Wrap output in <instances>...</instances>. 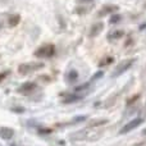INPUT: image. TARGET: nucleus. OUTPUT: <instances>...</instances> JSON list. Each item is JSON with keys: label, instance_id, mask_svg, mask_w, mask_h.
Returning a JSON list of instances; mask_svg holds the SVG:
<instances>
[{"label": "nucleus", "instance_id": "obj_1", "mask_svg": "<svg viewBox=\"0 0 146 146\" xmlns=\"http://www.w3.org/2000/svg\"><path fill=\"white\" fill-rule=\"evenodd\" d=\"M41 68H44V63H41V62H38V63H23L18 67V72L25 76V74H28V73L36 71V69H41Z\"/></svg>", "mask_w": 146, "mask_h": 146}, {"label": "nucleus", "instance_id": "obj_2", "mask_svg": "<svg viewBox=\"0 0 146 146\" xmlns=\"http://www.w3.org/2000/svg\"><path fill=\"white\" fill-rule=\"evenodd\" d=\"M144 122H145V119L141 118V117H137V118H135V119H131V121H129L128 123L119 131V135H126V133H128V132L133 131L135 128H137L139 126H141Z\"/></svg>", "mask_w": 146, "mask_h": 146}, {"label": "nucleus", "instance_id": "obj_3", "mask_svg": "<svg viewBox=\"0 0 146 146\" xmlns=\"http://www.w3.org/2000/svg\"><path fill=\"white\" fill-rule=\"evenodd\" d=\"M54 53H55L54 45H44L35 51V56H37V58H51Z\"/></svg>", "mask_w": 146, "mask_h": 146}, {"label": "nucleus", "instance_id": "obj_4", "mask_svg": "<svg viewBox=\"0 0 146 146\" xmlns=\"http://www.w3.org/2000/svg\"><path fill=\"white\" fill-rule=\"evenodd\" d=\"M133 63H135L133 59H131V60H124V62H122V63L115 68V71H114V73H113V77H118V76L123 74L124 72H127L129 68H131Z\"/></svg>", "mask_w": 146, "mask_h": 146}, {"label": "nucleus", "instance_id": "obj_5", "mask_svg": "<svg viewBox=\"0 0 146 146\" xmlns=\"http://www.w3.org/2000/svg\"><path fill=\"white\" fill-rule=\"evenodd\" d=\"M36 88V83L35 82H26V83H23L22 86H21L19 88H18V91L19 92H22V94H26V92H31V91H33Z\"/></svg>", "mask_w": 146, "mask_h": 146}, {"label": "nucleus", "instance_id": "obj_6", "mask_svg": "<svg viewBox=\"0 0 146 146\" xmlns=\"http://www.w3.org/2000/svg\"><path fill=\"white\" fill-rule=\"evenodd\" d=\"M13 136H14V131H13L12 128H9V127H3V128L0 129V137H1V139L10 140Z\"/></svg>", "mask_w": 146, "mask_h": 146}, {"label": "nucleus", "instance_id": "obj_7", "mask_svg": "<svg viewBox=\"0 0 146 146\" xmlns=\"http://www.w3.org/2000/svg\"><path fill=\"white\" fill-rule=\"evenodd\" d=\"M19 21H21V17L18 14H13L8 18V23H9L10 27H15V26L19 23Z\"/></svg>", "mask_w": 146, "mask_h": 146}, {"label": "nucleus", "instance_id": "obj_8", "mask_svg": "<svg viewBox=\"0 0 146 146\" xmlns=\"http://www.w3.org/2000/svg\"><path fill=\"white\" fill-rule=\"evenodd\" d=\"M123 36H124V31L123 30H115V31H113L108 37H110L111 40H118V38H122Z\"/></svg>", "mask_w": 146, "mask_h": 146}, {"label": "nucleus", "instance_id": "obj_9", "mask_svg": "<svg viewBox=\"0 0 146 146\" xmlns=\"http://www.w3.org/2000/svg\"><path fill=\"white\" fill-rule=\"evenodd\" d=\"M118 9V8L115 7V5H106V7L103 8V10L100 12V15H105V14H110V13L115 12V10Z\"/></svg>", "mask_w": 146, "mask_h": 146}, {"label": "nucleus", "instance_id": "obj_10", "mask_svg": "<svg viewBox=\"0 0 146 146\" xmlns=\"http://www.w3.org/2000/svg\"><path fill=\"white\" fill-rule=\"evenodd\" d=\"M82 98H83L82 95H71V96H68V98H67L66 100H63V103H64V104L76 103V101H80V100H82Z\"/></svg>", "mask_w": 146, "mask_h": 146}, {"label": "nucleus", "instance_id": "obj_11", "mask_svg": "<svg viewBox=\"0 0 146 146\" xmlns=\"http://www.w3.org/2000/svg\"><path fill=\"white\" fill-rule=\"evenodd\" d=\"M77 80H78V73L76 72V71H71L68 74H67V81H68L69 83L76 82Z\"/></svg>", "mask_w": 146, "mask_h": 146}, {"label": "nucleus", "instance_id": "obj_12", "mask_svg": "<svg viewBox=\"0 0 146 146\" xmlns=\"http://www.w3.org/2000/svg\"><path fill=\"white\" fill-rule=\"evenodd\" d=\"M103 30V23H96V25L92 26V30H91V36H96L98 33L101 32Z\"/></svg>", "mask_w": 146, "mask_h": 146}, {"label": "nucleus", "instance_id": "obj_13", "mask_svg": "<svg viewBox=\"0 0 146 146\" xmlns=\"http://www.w3.org/2000/svg\"><path fill=\"white\" fill-rule=\"evenodd\" d=\"M121 19H122L121 14H113V15H110V18H109V23H110V25H115V23H118Z\"/></svg>", "mask_w": 146, "mask_h": 146}, {"label": "nucleus", "instance_id": "obj_14", "mask_svg": "<svg viewBox=\"0 0 146 146\" xmlns=\"http://www.w3.org/2000/svg\"><path fill=\"white\" fill-rule=\"evenodd\" d=\"M114 62V59L111 58V56H106V58H104L103 60L99 63V67H104V66H108V64H111Z\"/></svg>", "mask_w": 146, "mask_h": 146}, {"label": "nucleus", "instance_id": "obj_15", "mask_svg": "<svg viewBox=\"0 0 146 146\" xmlns=\"http://www.w3.org/2000/svg\"><path fill=\"white\" fill-rule=\"evenodd\" d=\"M108 123V119H101V121H95L90 124L91 127H95V126H103V124H106Z\"/></svg>", "mask_w": 146, "mask_h": 146}, {"label": "nucleus", "instance_id": "obj_16", "mask_svg": "<svg viewBox=\"0 0 146 146\" xmlns=\"http://www.w3.org/2000/svg\"><path fill=\"white\" fill-rule=\"evenodd\" d=\"M104 76V72L103 71H99V72H96L95 74L92 76V81H96V80H100L101 77Z\"/></svg>", "mask_w": 146, "mask_h": 146}, {"label": "nucleus", "instance_id": "obj_17", "mask_svg": "<svg viewBox=\"0 0 146 146\" xmlns=\"http://www.w3.org/2000/svg\"><path fill=\"white\" fill-rule=\"evenodd\" d=\"M140 98V95H135V96H132L131 99H129L128 101H127V105H131V104H133V103H136L137 101V99Z\"/></svg>", "mask_w": 146, "mask_h": 146}, {"label": "nucleus", "instance_id": "obj_18", "mask_svg": "<svg viewBox=\"0 0 146 146\" xmlns=\"http://www.w3.org/2000/svg\"><path fill=\"white\" fill-rule=\"evenodd\" d=\"M86 118H87V117H86V115H80V117H76V118H74V121H73V123H77V122H80V123H81V122H83Z\"/></svg>", "mask_w": 146, "mask_h": 146}, {"label": "nucleus", "instance_id": "obj_19", "mask_svg": "<svg viewBox=\"0 0 146 146\" xmlns=\"http://www.w3.org/2000/svg\"><path fill=\"white\" fill-rule=\"evenodd\" d=\"M90 86V83H85V85H82V86H78V87H76V91H82V90H85L86 87H88Z\"/></svg>", "mask_w": 146, "mask_h": 146}, {"label": "nucleus", "instance_id": "obj_20", "mask_svg": "<svg viewBox=\"0 0 146 146\" xmlns=\"http://www.w3.org/2000/svg\"><path fill=\"white\" fill-rule=\"evenodd\" d=\"M8 74H9V72H8V71H7V72H1V73H0V82H1V81L4 80V78L7 77Z\"/></svg>", "mask_w": 146, "mask_h": 146}, {"label": "nucleus", "instance_id": "obj_21", "mask_svg": "<svg viewBox=\"0 0 146 146\" xmlns=\"http://www.w3.org/2000/svg\"><path fill=\"white\" fill-rule=\"evenodd\" d=\"M13 111H18V113H23L25 109L23 108H13Z\"/></svg>", "mask_w": 146, "mask_h": 146}, {"label": "nucleus", "instance_id": "obj_22", "mask_svg": "<svg viewBox=\"0 0 146 146\" xmlns=\"http://www.w3.org/2000/svg\"><path fill=\"white\" fill-rule=\"evenodd\" d=\"M88 1H92V0H80V3H88Z\"/></svg>", "mask_w": 146, "mask_h": 146}]
</instances>
